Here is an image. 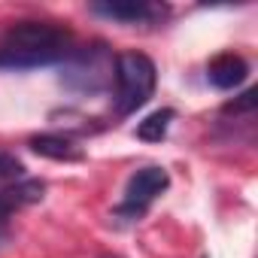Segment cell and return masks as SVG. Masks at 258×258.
I'll use <instances>...</instances> for the list:
<instances>
[{"instance_id":"1","label":"cell","mask_w":258,"mask_h":258,"mask_svg":"<svg viewBox=\"0 0 258 258\" xmlns=\"http://www.w3.org/2000/svg\"><path fill=\"white\" fill-rule=\"evenodd\" d=\"M73 34L52 22H19L0 40V67H49L73 55Z\"/></svg>"},{"instance_id":"9","label":"cell","mask_w":258,"mask_h":258,"mask_svg":"<svg viewBox=\"0 0 258 258\" xmlns=\"http://www.w3.org/2000/svg\"><path fill=\"white\" fill-rule=\"evenodd\" d=\"M22 176H25V167H22V161H19L16 155L0 152V188H4V185H10V182H16V179H22Z\"/></svg>"},{"instance_id":"2","label":"cell","mask_w":258,"mask_h":258,"mask_svg":"<svg viewBox=\"0 0 258 258\" xmlns=\"http://www.w3.org/2000/svg\"><path fill=\"white\" fill-rule=\"evenodd\" d=\"M112 76H115V109H118V115L137 112L152 97L155 82H158L155 61L149 55H143V52H121V55H115Z\"/></svg>"},{"instance_id":"11","label":"cell","mask_w":258,"mask_h":258,"mask_svg":"<svg viewBox=\"0 0 258 258\" xmlns=\"http://www.w3.org/2000/svg\"><path fill=\"white\" fill-rule=\"evenodd\" d=\"M100 258H121V255H109V252H106V255H100Z\"/></svg>"},{"instance_id":"4","label":"cell","mask_w":258,"mask_h":258,"mask_svg":"<svg viewBox=\"0 0 258 258\" xmlns=\"http://www.w3.org/2000/svg\"><path fill=\"white\" fill-rule=\"evenodd\" d=\"M167 185H170V173H167L164 167H143V170H137L131 179H127V185H124V201H121V207H118L115 213H118V216H131V219L143 216V213L149 210V204H152L158 195L167 191Z\"/></svg>"},{"instance_id":"6","label":"cell","mask_w":258,"mask_h":258,"mask_svg":"<svg viewBox=\"0 0 258 258\" xmlns=\"http://www.w3.org/2000/svg\"><path fill=\"white\" fill-rule=\"evenodd\" d=\"M249 76V64L243 55H234V52H222L216 55L210 64H207V82L219 91H231L237 88L243 79Z\"/></svg>"},{"instance_id":"3","label":"cell","mask_w":258,"mask_h":258,"mask_svg":"<svg viewBox=\"0 0 258 258\" xmlns=\"http://www.w3.org/2000/svg\"><path fill=\"white\" fill-rule=\"evenodd\" d=\"M112 64L115 58L106 52L103 43H94L88 49H76L67 61H64V76L61 82L73 91H100L112 82Z\"/></svg>"},{"instance_id":"7","label":"cell","mask_w":258,"mask_h":258,"mask_svg":"<svg viewBox=\"0 0 258 258\" xmlns=\"http://www.w3.org/2000/svg\"><path fill=\"white\" fill-rule=\"evenodd\" d=\"M31 149L52 161H82V149L70 137H61V134H37L31 137Z\"/></svg>"},{"instance_id":"8","label":"cell","mask_w":258,"mask_h":258,"mask_svg":"<svg viewBox=\"0 0 258 258\" xmlns=\"http://www.w3.org/2000/svg\"><path fill=\"white\" fill-rule=\"evenodd\" d=\"M170 121H173V109H158V112H152V115H146V118L140 121L137 137L146 140V143H161V140L167 137Z\"/></svg>"},{"instance_id":"10","label":"cell","mask_w":258,"mask_h":258,"mask_svg":"<svg viewBox=\"0 0 258 258\" xmlns=\"http://www.w3.org/2000/svg\"><path fill=\"white\" fill-rule=\"evenodd\" d=\"M222 112H225V115H249V118H252V112H255V91L249 88L246 94H240L237 100H231Z\"/></svg>"},{"instance_id":"5","label":"cell","mask_w":258,"mask_h":258,"mask_svg":"<svg viewBox=\"0 0 258 258\" xmlns=\"http://www.w3.org/2000/svg\"><path fill=\"white\" fill-rule=\"evenodd\" d=\"M91 13L118 25H155L167 16V7L146 0H115V4H91Z\"/></svg>"}]
</instances>
